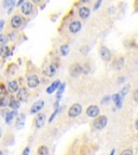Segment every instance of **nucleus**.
Returning <instances> with one entry per match:
<instances>
[{
	"label": "nucleus",
	"instance_id": "nucleus-1",
	"mask_svg": "<svg viewBox=\"0 0 138 155\" xmlns=\"http://www.w3.org/2000/svg\"><path fill=\"white\" fill-rule=\"evenodd\" d=\"M107 123H108V117L105 115H100L95 119L94 128L97 129V130H102V129H104L105 126L107 125Z\"/></svg>",
	"mask_w": 138,
	"mask_h": 155
},
{
	"label": "nucleus",
	"instance_id": "nucleus-2",
	"mask_svg": "<svg viewBox=\"0 0 138 155\" xmlns=\"http://www.w3.org/2000/svg\"><path fill=\"white\" fill-rule=\"evenodd\" d=\"M81 112H82V106L80 104H73L68 111V116L69 117H77L80 115Z\"/></svg>",
	"mask_w": 138,
	"mask_h": 155
},
{
	"label": "nucleus",
	"instance_id": "nucleus-3",
	"mask_svg": "<svg viewBox=\"0 0 138 155\" xmlns=\"http://www.w3.org/2000/svg\"><path fill=\"white\" fill-rule=\"evenodd\" d=\"M81 72H82V66L80 65V64H72V65L70 66V68H69V73H70V75L72 78H77L79 77V75L81 74Z\"/></svg>",
	"mask_w": 138,
	"mask_h": 155
},
{
	"label": "nucleus",
	"instance_id": "nucleus-4",
	"mask_svg": "<svg viewBox=\"0 0 138 155\" xmlns=\"http://www.w3.org/2000/svg\"><path fill=\"white\" fill-rule=\"evenodd\" d=\"M39 83H40V79L38 75L32 74L27 78V85L29 88H36V87H38Z\"/></svg>",
	"mask_w": 138,
	"mask_h": 155
},
{
	"label": "nucleus",
	"instance_id": "nucleus-5",
	"mask_svg": "<svg viewBox=\"0 0 138 155\" xmlns=\"http://www.w3.org/2000/svg\"><path fill=\"white\" fill-rule=\"evenodd\" d=\"M99 112H100L99 108H98L97 106H95V104H92V106H90L86 109L87 116H90V117H94V119H96V117L99 116Z\"/></svg>",
	"mask_w": 138,
	"mask_h": 155
},
{
	"label": "nucleus",
	"instance_id": "nucleus-6",
	"mask_svg": "<svg viewBox=\"0 0 138 155\" xmlns=\"http://www.w3.org/2000/svg\"><path fill=\"white\" fill-rule=\"evenodd\" d=\"M99 55L103 61H109L110 59H111V52H110L109 48H106V46H102V48H99Z\"/></svg>",
	"mask_w": 138,
	"mask_h": 155
},
{
	"label": "nucleus",
	"instance_id": "nucleus-7",
	"mask_svg": "<svg viewBox=\"0 0 138 155\" xmlns=\"http://www.w3.org/2000/svg\"><path fill=\"white\" fill-rule=\"evenodd\" d=\"M45 124V114L43 113H39L37 115L36 120H35V126H36L37 129H40L42 128Z\"/></svg>",
	"mask_w": 138,
	"mask_h": 155
},
{
	"label": "nucleus",
	"instance_id": "nucleus-8",
	"mask_svg": "<svg viewBox=\"0 0 138 155\" xmlns=\"http://www.w3.org/2000/svg\"><path fill=\"white\" fill-rule=\"evenodd\" d=\"M22 23H23V18L21 15H14L12 16L11 21H10V24H11V27L14 29H17L19 27L22 26Z\"/></svg>",
	"mask_w": 138,
	"mask_h": 155
},
{
	"label": "nucleus",
	"instance_id": "nucleus-9",
	"mask_svg": "<svg viewBox=\"0 0 138 155\" xmlns=\"http://www.w3.org/2000/svg\"><path fill=\"white\" fill-rule=\"evenodd\" d=\"M19 82H17L16 80H11L7 84V90H8V92L11 93V94H14V93L19 92Z\"/></svg>",
	"mask_w": 138,
	"mask_h": 155
},
{
	"label": "nucleus",
	"instance_id": "nucleus-10",
	"mask_svg": "<svg viewBox=\"0 0 138 155\" xmlns=\"http://www.w3.org/2000/svg\"><path fill=\"white\" fill-rule=\"evenodd\" d=\"M32 9H34V5H32V2H29V1H26V2H24V5L21 7V11H22V13L24 15L32 14Z\"/></svg>",
	"mask_w": 138,
	"mask_h": 155
},
{
	"label": "nucleus",
	"instance_id": "nucleus-11",
	"mask_svg": "<svg viewBox=\"0 0 138 155\" xmlns=\"http://www.w3.org/2000/svg\"><path fill=\"white\" fill-rule=\"evenodd\" d=\"M43 107H44V100H38V101H36L32 106V108H30V113L32 114L38 113Z\"/></svg>",
	"mask_w": 138,
	"mask_h": 155
},
{
	"label": "nucleus",
	"instance_id": "nucleus-12",
	"mask_svg": "<svg viewBox=\"0 0 138 155\" xmlns=\"http://www.w3.org/2000/svg\"><path fill=\"white\" fill-rule=\"evenodd\" d=\"M27 98H28V91L25 87L19 88V92H17V99H19V101H26Z\"/></svg>",
	"mask_w": 138,
	"mask_h": 155
},
{
	"label": "nucleus",
	"instance_id": "nucleus-13",
	"mask_svg": "<svg viewBox=\"0 0 138 155\" xmlns=\"http://www.w3.org/2000/svg\"><path fill=\"white\" fill-rule=\"evenodd\" d=\"M81 29V23L79 21H73L69 24V31L71 34H77L78 31H80Z\"/></svg>",
	"mask_w": 138,
	"mask_h": 155
},
{
	"label": "nucleus",
	"instance_id": "nucleus-14",
	"mask_svg": "<svg viewBox=\"0 0 138 155\" xmlns=\"http://www.w3.org/2000/svg\"><path fill=\"white\" fill-rule=\"evenodd\" d=\"M25 121H26V115H25V114H19L16 122H15V127H16V129H22L25 125Z\"/></svg>",
	"mask_w": 138,
	"mask_h": 155
},
{
	"label": "nucleus",
	"instance_id": "nucleus-15",
	"mask_svg": "<svg viewBox=\"0 0 138 155\" xmlns=\"http://www.w3.org/2000/svg\"><path fill=\"white\" fill-rule=\"evenodd\" d=\"M124 63H125V59H124V57H118L116 61H113L112 66H113V68L116 69V70H121L122 68H123V66H124Z\"/></svg>",
	"mask_w": 138,
	"mask_h": 155
},
{
	"label": "nucleus",
	"instance_id": "nucleus-16",
	"mask_svg": "<svg viewBox=\"0 0 138 155\" xmlns=\"http://www.w3.org/2000/svg\"><path fill=\"white\" fill-rule=\"evenodd\" d=\"M59 86H61V81L59 80L54 81V82L46 88V93H48V94H53L56 90H58V87Z\"/></svg>",
	"mask_w": 138,
	"mask_h": 155
},
{
	"label": "nucleus",
	"instance_id": "nucleus-17",
	"mask_svg": "<svg viewBox=\"0 0 138 155\" xmlns=\"http://www.w3.org/2000/svg\"><path fill=\"white\" fill-rule=\"evenodd\" d=\"M56 69H57V67H56L54 64H52V65H50L48 68H46L43 73L46 75V77H53V75L56 73Z\"/></svg>",
	"mask_w": 138,
	"mask_h": 155
},
{
	"label": "nucleus",
	"instance_id": "nucleus-18",
	"mask_svg": "<svg viewBox=\"0 0 138 155\" xmlns=\"http://www.w3.org/2000/svg\"><path fill=\"white\" fill-rule=\"evenodd\" d=\"M90 14H91V11L87 7H82L79 9V15H80L81 18L83 19L87 18V17L90 16Z\"/></svg>",
	"mask_w": 138,
	"mask_h": 155
},
{
	"label": "nucleus",
	"instance_id": "nucleus-19",
	"mask_svg": "<svg viewBox=\"0 0 138 155\" xmlns=\"http://www.w3.org/2000/svg\"><path fill=\"white\" fill-rule=\"evenodd\" d=\"M16 115H17V111H16V110H13V111L8 112V113L5 114V122H7V124L11 123V122L13 121V119H14Z\"/></svg>",
	"mask_w": 138,
	"mask_h": 155
},
{
	"label": "nucleus",
	"instance_id": "nucleus-20",
	"mask_svg": "<svg viewBox=\"0 0 138 155\" xmlns=\"http://www.w3.org/2000/svg\"><path fill=\"white\" fill-rule=\"evenodd\" d=\"M12 99V96H3L0 98V107H7L10 104V101Z\"/></svg>",
	"mask_w": 138,
	"mask_h": 155
},
{
	"label": "nucleus",
	"instance_id": "nucleus-21",
	"mask_svg": "<svg viewBox=\"0 0 138 155\" xmlns=\"http://www.w3.org/2000/svg\"><path fill=\"white\" fill-rule=\"evenodd\" d=\"M112 100H113V102L116 104V108H121L122 100H121V96H120L119 94H114L113 96H112Z\"/></svg>",
	"mask_w": 138,
	"mask_h": 155
},
{
	"label": "nucleus",
	"instance_id": "nucleus-22",
	"mask_svg": "<svg viewBox=\"0 0 138 155\" xmlns=\"http://www.w3.org/2000/svg\"><path fill=\"white\" fill-rule=\"evenodd\" d=\"M68 53H69V45L64 44V45H62L61 48H59V54H61L62 56H67Z\"/></svg>",
	"mask_w": 138,
	"mask_h": 155
},
{
	"label": "nucleus",
	"instance_id": "nucleus-23",
	"mask_svg": "<svg viewBox=\"0 0 138 155\" xmlns=\"http://www.w3.org/2000/svg\"><path fill=\"white\" fill-rule=\"evenodd\" d=\"M8 41H9V36L5 34L0 35V46H5L7 45Z\"/></svg>",
	"mask_w": 138,
	"mask_h": 155
},
{
	"label": "nucleus",
	"instance_id": "nucleus-24",
	"mask_svg": "<svg viewBox=\"0 0 138 155\" xmlns=\"http://www.w3.org/2000/svg\"><path fill=\"white\" fill-rule=\"evenodd\" d=\"M0 55L3 56V57H7V56L11 55L10 53V48L8 45H5V46H1V51H0Z\"/></svg>",
	"mask_w": 138,
	"mask_h": 155
},
{
	"label": "nucleus",
	"instance_id": "nucleus-25",
	"mask_svg": "<svg viewBox=\"0 0 138 155\" xmlns=\"http://www.w3.org/2000/svg\"><path fill=\"white\" fill-rule=\"evenodd\" d=\"M38 155H49V149L45 145H41L38 149Z\"/></svg>",
	"mask_w": 138,
	"mask_h": 155
},
{
	"label": "nucleus",
	"instance_id": "nucleus-26",
	"mask_svg": "<svg viewBox=\"0 0 138 155\" xmlns=\"http://www.w3.org/2000/svg\"><path fill=\"white\" fill-rule=\"evenodd\" d=\"M9 107H11L13 110H16L19 108V101H17V100H15L14 98L12 97V99H11V101H10V104Z\"/></svg>",
	"mask_w": 138,
	"mask_h": 155
},
{
	"label": "nucleus",
	"instance_id": "nucleus-27",
	"mask_svg": "<svg viewBox=\"0 0 138 155\" xmlns=\"http://www.w3.org/2000/svg\"><path fill=\"white\" fill-rule=\"evenodd\" d=\"M65 87H66V84L65 83H63V84L61 85V86L58 87V91H57V96H56V99H57V101L59 100V98H61L62 94H63V92L65 91Z\"/></svg>",
	"mask_w": 138,
	"mask_h": 155
},
{
	"label": "nucleus",
	"instance_id": "nucleus-28",
	"mask_svg": "<svg viewBox=\"0 0 138 155\" xmlns=\"http://www.w3.org/2000/svg\"><path fill=\"white\" fill-rule=\"evenodd\" d=\"M16 65H14V64H10L9 67H8V73H10V74H12V73H14L15 71H16Z\"/></svg>",
	"mask_w": 138,
	"mask_h": 155
},
{
	"label": "nucleus",
	"instance_id": "nucleus-29",
	"mask_svg": "<svg viewBox=\"0 0 138 155\" xmlns=\"http://www.w3.org/2000/svg\"><path fill=\"white\" fill-rule=\"evenodd\" d=\"M14 5H15L14 0H9V1H5V2H3V7H5V8H8V7L14 8ZM10 8H9V9H10Z\"/></svg>",
	"mask_w": 138,
	"mask_h": 155
},
{
	"label": "nucleus",
	"instance_id": "nucleus-30",
	"mask_svg": "<svg viewBox=\"0 0 138 155\" xmlns=\"http://www.w3.org/2000/svg\"><path fill=\"white\" fill-rule=\"evenodd\" d=\"M129 91H130V85H125V86H124L123 88L121 90V95H120V96L125 97V96H126V94L129 93Z\"/></svg>",
	"mask_w": 138,
	"mask_h": 155
},
{
	"label": "nucleus",
	"instance_id": "nucleus-31",
	"mask_svg": "<svg viewBox=\"0 0 138 155\" xmlns=\"http://www.w3.org/2000/svg\"><path fill=\"white\" fill-rule=\"evenodd\" d=\"M120 155H134V153H133V150H132V149H126V150L122 151Z\"/></svg>",
	"mask_w": 138,
	"mask_h": 155
},
{
	"label": "nucleus",
	"instance_id": "nucleus-32",
	"mask_svg": "<svg viewBox=\"0 0 138 155\" xmlns=\"http://www.w3.org/2000/svg\"><path fill=\"white\" fill-rule=\"evenodd\" d=\"M58 111H59V109H58V108H57V109H55V111L53 112V114H52V115H51V117H50V120H49V122H50V123H52V122H53L54 117H55V116H56V114L58 113Z\"/></svg>",
	"mask_w": 138,
	"mask_h": 155
},
{
	"label": "nucleus",
	"instance_id": "nucleus-33",
	"mask_svg": "<svg viewBox=\"0 0 138 155\" xmlns=\"http://www.w3.org/2000/svg\"><path fill=\"white\" fill-rule=\"evenodd\" d=\"M89 51H90V48H89V46H83V48H81V53H82L83 55H86V54L89 53Z\"/></svg>",
	"mask_w": 138,
	"mask_h": 155
},
{
	"label": "nucleus",
	"instance_id": "nucleus-34",
	"mask_svg": "<svg viewBox=\"0 0 138 155\" xmlns=\"http://www.w3.org/2000/svg\"><path fill=\"white\" fill-rule=\"evenodd\" d=\"M133 98H134V101L136 104H138V90H135L133 93Z\"/></svg>",
	"mask_w": 138,
	"mask_h": 155
},
{
	"label": "nucleus",
	"instance_id": "nucleus-35",
	"mask_svg": "<svg viewBox=\"0 0 138 155\" xmlns=\"http://www.w3.org/2000/svg\"><path fill=\"white\" fill-rule=\"evenodd\" d=\"M30 154V148L29 147H26V148L24 149V151H23L22 155H29Z\"/></svg>",
	"mask_w": 138,
	"mask_h": 155
},
{
	"label": "nucleus",
	"instance_id": "nucleus-36",
	"mask_svg": "<svg viewBox=\"0 0 138 155\" xmlns=\"http://www.w3.org/2000/svg\"><path fill=\"white\" fill-rule=\"evenodd\" d=\"M5 19H0V32L2 31V29L5 28Z\"/></svg>",
	"mask_w": 138,
	"mask_h": 155
},
{
	"label": "nucleus",
	"instance_id": "nucleus-37",
	"mask_svg": "<svg viewBox=\"0 0 138 155\" xmlns=\"http://www.w3.org/2000/svg\"><path fill=\"white\" fill-rule=\"evenodd\" d=\"M100 5H102V1H100V0H99V1H97V2L94 5V10H97V9H98V8L100 7Z\"/></svg>",
	"mask_w": 138,
	"mask_h": 155
},
{
	"label": "nucleus",
	"instance_id": "nucleus-38",
	"mask_svg": "<svg viewBox=\"0 0 138 155\" xmlns=\"http://www.w3.org/2000/svg\"><path fill=\"white\" fill-rule=\"evenodd\" d=\"M108 100H109V97H106L105 99H103V104H105V102H107V101H108Z\"/></svg>",
	"mask_w": 138,
	"mask_h": 155
},
{
	"label": "nucleus",
	"instance_id": "nucleus-39",
	"mask_svg": "<svg viewBox=\"0 0 138 155\" xmlns=\"http://www.w3.org/2000/svg\"><path fill=\"white\" fill-rule=\"evenodd\" d=\"M135 127H136V129L138 130V119L136 120V122H135Z\"/></svg>",
	"mask_w": 138,
	"mask_h": 155
},
{
	"label": "nucleus",
	"instance_id": "nucleus-40",
	"mask_svg": "<svg viewBox=\"0 0 138 155\" xmlns=\"http://www.w3.org/2000/svg\"><path fill=\"white\" fill-rule=\"evenodd\" d=\"M114 153H116V150H112L111 153H110V155H114Z\"/></svg>",
	"mask_w": 138,
	"mask_h": 155
},
{
	"label": "nucleus",
	"instance_id": "nucleus-41",
	"mask_svg": "<svg viewBox=\"0 0 138 155\" xmlns=\"http://www.w3.org/2000/svg\"><path fill=\"white\" fill-rule=\"evenodd\" d=\"M0 155H3V152H2V151H0Z\"/></svg>",
	"mask_w": 138,
	"mask_h": 155
},
{
	"label": "nucleus",
	"instance_id": "nucleus-42",
	"mask_svg": "<svg viewBox=\"0 0 138 155\" xmlns=\"http://www.w3.org/2000/svg\"><path fill=\"white\" fill-rule=\"evenodd\" d=\"M0 137H1V128H0Z\"/></svg>",
	"mask_w": 138,
	"mask_h": 155
}]
</instances>
